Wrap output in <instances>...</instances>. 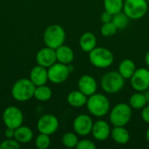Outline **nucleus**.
I'll list each match as a JSON object with an SVG mask.
<instances>
[{
  "instance_id": "obj_1",
  "label": "nucleus",
  "mask_w": 149,
  "mask_h": 149,
  "mask_svg": "<svg viewBox=\"0 0 149 149\" xmlns=\"http://www.w3.org/2000/svg\"><path fill=\"white\" fill-rule=\"evenodd\" d=\"M86 107L92 115L97 118H101L110 112L111 105L106 95L95 93L87 98Z\"/></svg>"
},
{
  "instance_id": "obj_2",
  "label": "nucleus",
  "mask_w": 149,
  "mask_h": 149,
  "mask_svg": "<svg viewBox=\"0 0 149 149\" xmlns=\"http://www.w3.org/2000/svg\"><path fill=\"white\" fill-rule=\"evenodd\" d=\"M133 114L132 107L127 103L115 105L109 113V120L113 127H125L131 120Z\"/></svg>"
},
{
  "instance_id": "obj_3",
  "label": "nucleus",
  "mask_w": 149,
  "mask_h": 149,
  "mask_svg": "<svg viewBox=\"0 0 149 149\" xmlns=\"http://www.w3.org/2000/svg\"><path fill=\"white\" fill-rule=\"evenodd\" d=\"M91 64L100 69H106L111 66L114 61L113 53L106 47H95L89 52Z\"/></svg>"
},
{
  "instance_id": "obj_4",
  "label": "nucleus",
  "mask_w": 149,
  "mask_h": 149,
  "mask_svg": "<svg viewBox=\"0 0 149 149\" xmlns=\"http://www.w3.org/2000/svg\"><path fill=\"white\" fill-rule=\"evenodd\" d=\"M100 86L102 90L107 93H117L124 87L125 79L118 71H110L101 78Z\"/></svg>"
},
{
  "instance_id": "obj_5",
  "label": "nucleus",
  "mask_w": 149,
  "mask_h": 149,
  "mask_svg": "<svg viewBox=\"0 0 149 149\" xmlns=\"http://www.w3.org/2000/svg\"><path fill=\"white\" fill-rule=\"evenodd\" d=\"M35 88L36 86L31 79H20L13 85L11 88V95L16 100L24 102L34 97Z\"/></svg>"
},
{
  "instance_id": "obj_6",
  "label": "nucleus",
  "mask_w": 149,
  "mask_h": 149,
  "mask_svg": "<svg viewBox=\"0 0 149 149\" xmlns=\"http://www.w3.org/2000/svg\"><path fill=\"white\" fill-rule=\"evenodd\" d=\"M65 40V31L58 24H52L46 28L44 32V42L46 46L57 49L64 45Z\"/></svg>"
},
{
  "instance_id": "obj_7",
  "label": "nucleus",
  "mask_w": 149,
  "mask_h": 149,
  "mask_svg": "<svg viewBox=\"0 0 149 149\" xmlns=\"http://www.w3.org/2000/svg\"><path fill=\"white\" fill-rule=\"evenodd\" d=\"M148 3L147 0H125L123 11L130 19L142 18L148 12Z\"/></svg>"
},
{
  "instance_id": "obj_8",
  "label": "nucleus",
  "mask_w": 149,
  "mask_h": 149,
  "mask_svg": "<svg viewBox=\"0 0 149 149\" xmlns=\"http://www.w3.org/2000/svg\"><path fill=\"white\" fill-rule=\"evenodd\" d=\"M48 79L54 84H61L66 81L71 70L67 65L62 63H55L48 68Z\"/></svg>"
},
{
  "instance_id": "obj_9",
  "label": "nucleus",
  "mask_w": 149,
  "mask_h": 149,
  "mask_svg": "<svg viewBox=\"0 0 149 149\" xmlns=\"http://www.w3.org/2000/svg\"><path fill=\"white\" fill-rule=\"evenodd\" d=\"M3 121L6 127L16 129L22 126L24 121V115L21 110L16 107H8L3 113Z\"/></svg>"
},
{
  "instance_id": "obj_10",
  "label": "nucleus",
  "mask_w": 149,
  "mask_h": 149,
  "mask_svg": "<svg viewBox=\"0 0 149 149\" xmlns=\"http://www.w3.org/2000/svg\"><path fill=\"white\" fill-rule=\"evenodd\" d=\"M130 84L136 92H144L149 88V69L138 68L130 79Z\"/></svg>"
},
{
  "instance_id": "obj_11",
  "label": "nucleus",
  "mask_w": 149,
  "mask_h": 149,
  "mask_svg": "<svg viewBox=\"0 0 149 149\" xmlns=\"http://www.w3.org/2000/svg\"><path fill=\"white\" fill-rule=\"evenodd\" d=\"M59 122L56 116L52 114H45L38 121L37 127L39 133L48 135L53 134L58 128Z\"/></svg>"
},
{
  "instance_id": "obj_12",
  "label": "nucleus",
  "mask_w": 149,
  "mask_h": 149,
  "mask_svg": "<svg viewBox=\"0 0 149 149\" xmlns=\"http://www.w3.org/2000/svg\"><path fill=\"white\" fill-rule=\"evenodd\" d=\"M93 126V121L92 118L87 114L78 115L72 123V127L74 132L79 136H86L92 133V128Z\"/></svg>"
},
{
  "instance_id": "obj_13",
  "label": "nucleus",
  "mask_w": 149,
  "mask_h": 149,
  "mask_svg": "<svg viewBox=\"0 0 149 149\" xmlns=\"http://www.w3.org/2000/svg\"><path fill=\"white\" fill-rule=\"evenodd\" d=\"M36 60L38 65L44 66L45 68H49L57 61L55 49H52L48 46L40 49L37 53Z\"/></svg>"
},
{
  "instance_id": "obj_14",
  "label": "nucleus",
  "mask_w": 149,
  "mask_h": 149,
  "mask_svg": "<svg viewBox=\"0 0 149 149\" xmlns=\"http://www.w3.org/2000/svg\"><path fill=\"white\" fill-rule=\"evenodd\" d=\"M78 88L87 97L97 92L98 84L96 79L91 75H83L78 81Z\"/></svg>"
},
{
  "instance_id": "obj_15",
  "label": "nucleus",
  "mask_w": 149,
  "mask_h": 149,
  "mask_svg": "<svg viewBox=\"0 0 149 149\" xmlns=\"http://www.w3.org/2000/svg\"><path fill=\"white\" fill-rule=\"evenodd\" d=\"M91 134L97 141H106L111 135V128L106 120H100L93 123Z\"/></svg>"
},
{
  "instance_id": "obj_16",
  "label": "nucleus",
  "mask_w": 149,
  "mask_h": 149,
  "mask_svg": "<svg viewBox=\"0 0 149 149\" xmlns=\"http://www.w3.org/2000/svg\"><path fill=\"white\" fill-rule=\"evenodd\" d=\"M30 79L36 86L45 85V83L49 80L48 71L45 67L38 65L31 69L30 73Z\"/></svg>"
},
{
  "instance_id": "obj_17",
  "label": "nucleus",
  "mask_w": 149,
  "mask_h": 149,
  "mask_svg": "<svg viewBox=\"0 0 149 149\" xmlns=\"http://www.w3.org/2000/svg\"><path fill=\"white\" fill-rule=\"evenodd\" d=\"M57 61L65 65L71 64L74 59V52L72 49L67 45H62L56 50Z\"/></svg>"
},
{
  "instance_id": "obj_18",
  "label": "nucleus",
  "mask_w": 149,
  "mask_h": 149,
  "mask_svg": "<svg viewBox=\"0 0 149 149\" xmlns=\"http://www.w3.org/2000/svg\"><path fill=\"white\" fill-rule=\"evenodd\" d=\"M79 46L83 52L89 53L97 46L96 36L90 31L83 33L79 38Z\"/></svg>"
},
{
  "instance_id": "obj_19",
  "label": "nucleus",
  "mask_w": 149,
  "mask_h": 149,
  "mask_svg": "<svg viewBox=\"0 0 149 149\" xmlns=\"http://www.w3.org/2000/svg\"><path fill=\"white\" fill-rule=\"evenodd\" d=\"M112 139L120 145H126L130 141V134L125 127H114L111 130Z\"/></svg>"
},
{
  "instance_id": "obj_20",
  "label": "nucleus",
  "mask_w": 149,
  "mask_h": 149,
  "mask_svg": "<svg viewBox=\"0 0 149 149\" xmlns=\"http://www.w3.org/2000/svg\"><path fill=\"white\" fill-rule=\"evenodd\" d=\"M87 96L79 90L72 91L67 95V102L72 107H82L86 105Z\"/></svg>"
},
{
  "instance_id": "obj_21",
  "label": "nucleus",
  "mask_w": 149,
  "mask_h": 149,
  "mask_svg": "<svg viewBox=\"0 0 149 149\" xmlns=\"http://www.w3.org/2000/svg\"><path fill=\"white\" fill-rule=\"evenodd\" d=\"M136 69L135 63L132 59L126 58L120 63L118 72L125 79H130Z\"/></svg>"
},
{
  "instance_id": "obj_22",
  "label": "nucleus",
  "mask_w": 149,
  "mask_h": 149,
  "mask_svg": "<svg viewBox=\"0 0 149 149\" xmlns=\"http://www.w3.org/2000/svg\"><path fill=\"white\" fill-rule=\"evenodd\" d=\"M33 138V132L32 130L24 126H20L19 127L15 129V135L14 139L17 141L19 143L26 144L30 142Z\"/></svg>"
},
{
  "instance_id": "obj_23",
  "label": "nucleus",
  "mask_w": 149,
  "mask_h": 149,
  "mask_svg": "<svg viewBox=\"0 0 149 149\" xmlns=\"http://www.w3.org/2000/svg\"><path fill=\"white\" fill-rule=\"evenodd\" d=\"M129 105L132 109L141 110L144 107L148 105L147 99L143 92H136L135 93L132 94L129 99Z\"/></svg>"
},
{
  "instance_id": "obj_24",
  "label": "nucleus",
  "mask_w": 149,
  "mask_h": 149,
  "mask_svg": "<svg viewBox=\"0 0 149 149\" xmlns=\"http://www.w3.org/2000/svg\"><path fill=\"white\" fill-rule=\"evenodd\" d=\"M52 91L49 86L45 85L36 86L34 92V97L36 98V100L39 101H47L52 98Z\"/></svg>"
},
{
  "instance_id": "obj_25",
  "label": "nucleus",
  "mask_w": 149,
  "mask_h": 149,
  "mask_svg": "<svg viewBox=\"0 0 149 149\" xmlns=\"http://www.w3.org/2000/svg\"><path fill=\"white\" fill-rule=\"evenodd\" d=\"M123 0H104L105 10L110 12L112 15L119 13L123 10Z\"/></svg>"
},
{
  "instance_id": "obj_26",
  "label": "nucleus",
  "mask_w": 149,
  "mask_h": 149,
  "mask_svg": "<svg viewBox=\"0 0 149 149\" xmlns=\"http://www.w3.org/2000/svg\"><path fill=\"white\" fill-rule=\"evenodd\" d=\"M130 18L124 11H120L113 16V23L115 24L118 30H123L129 24Z\"/></svg>"
},
{
  "instance_id": "obj_27",
  "label": "nucleus",
  "mask_w": 149,
  "mask_h": 149,
  "mask_svg": "<svg viewBox=\"0 0 149 149\" xmlns=\"http://www.w3.org/2000/svg\"><path fill=\"white\" fill-rule=\"evenodd\" d=\"M78 142H79V138L76 133L68 132V133H65L62 137V143L65 148H76Z\"/></svg>"
},
{
  "instance_id": "obj_28",
  "label": "nucleus",
  "mask_w": 149,
  "mask_h": 149,
  "mask_svg": "<svg viewBox=\"0 0 149 149\" xmlns=\"http://www.w3.org/2000/svg\"><path fill=\"white\" fill-rule=\"evenodd\" d=\"M51 144V139L48 134H39L36 140H35V145L38 149H46L50 147Z\"/></svg>"
},
{
  "instance_id": "obj_29",
  "label": "nucleus",
  "mask_w": 149,
  "mask_h": 149,
  "mask_svg": "<svg viewBox=\"0 0 149 149\" xmlns=\"http://www.w3.org/2000/svg\"><path fill=\"white\" fill-rule=\"evenodd\" d=\"M117 31L118 29L115 26V24L113 23V21L104 23L100 28V32L104 37H112L114 34H116Z\"/></svg>"
},
{
  "instance_id": "obj_30",
  "label": "nucleus",
  "mask_w": 149,
  "mask_h": 149,
  "mask_svg": "<svg viewBox=\"0 0 149 149\" xmlns=\"http://www.w3.org/2000/svg\"><path fill=\"white\" fill-rule=\"evenodd\" d=\"M20 143L13 139H7L0 143V149H18Z\"/></svg>"
},
{
  "instance_id": "obj_31",
  "label": "nucleus",
  "mask_w": 149,
  "mask_h": 149,
  "mask_svg": "<svg viewBox=\"0 0 149 149\" xmlns=\"http://www.w3.org/2000/svg\"><path fill=\"white\" fill-rule=\"evenodd\" d=\"M96 145L93 141L89 139H83L79 141L76 148L77 149H96Z\"/></svg>"
},
{
  "instance_id": "obj_32",
  "label": "nucleus",
  "mask_w": 149,
  "mask_h": 149,
  "mask_svg": "<svg viewBox=\"0 0 149 149\" xmlns=\"http://www.w3.org/2000/svg\"><path fill=\"white\" fill-rule=\"evenodd\" d=\"M113 15H112L110 12L105 10V11H103V12L101 13V15H100V20H101V22H102L103 24H104V23H107V22H111V21L113 20Z\"/></svg>"
},
{
  "instance_id": "obj_33",
  "label": "nucleus",
  "mask_w": 149,
  "mask_h": 149,
  "mask_svg": "<svg viewBox=\"0 0 149 149\" xmlns=\"http://www.w3.org/2000/svg\"><path fill=\"white\" fill-rule=\"evenodd\" d=\"M141 118H142V120H143L146 123L149 124V104L142 108Z\"/></svg>"
},
{
  "instance_id": "obj_34",
  "label": "nucleus",
  "mask_w": 149,
  "mask_h": 149,
  "mask_svg": "<svg viewBox=\"0 0 149 149\" xmlns=\"http://www.w3.org/2000/svg\"><path fill=\"white\" fill-rule=\"evenodd\" d=\"M4 135L6 136L7 139H13L14 135H15V129L7 127L4 131Z\"/></svg>"
},
{
  "instance_id": "obj_35",
  "label": "nucleus",
  "mask_w": 149,
  "mask_h": 149,
  "mask_svg": "<svg viewBox=\"0 0 149 149\" xmlns=\"http://www.w3.org/2000/svg\"><path fill=\"white\" fill-rule=\"evenodd\" d=\"M145 62H146V65H147L148 68L149 69V50L148 51V52L146 53V56H145Z\"/></svg>"
},
{
  "instance_id": "obj_36",
  "label": "nucleus",
  "mask_w": 149,
  "mask_h": 149,
  "mask_svg": "<svg viewBox=\"0 0 149 149\" xmlns=\"http://www.w3.org/2000/svg\"><path fill=\"white\" fill-rule=\"evenodd\" d=\"M143 93H144V94H145V97H146V99H147L148 104H149V88H148V89H147L146 91H144Z\"/></svg>"
},
{
  "instance_id": "obj_37",
  "label": "nucleus",
  "mask_w": 149,
  "mask_h": 149,
  "mask_svg": "<svg viewBox=\"0 0 149 149\" xmlns=\"http://www.w3.org/2000/svg\"><path fill=\"white\" fill-rule=\"evenodd\" d=\"M146 140H147V141L149 143V127L147 129V131H146Z\"/></svg>"
},
{
  "instance_id": "obj_38",
  "label": "nucleus",
  "mask_w": 149,
  "mask_h": 149,
  "mask_svg": "<svg viewBox=\"0 0 149 149\" xmlns=\"http://www.w3.org/2000/svg\"><path fill=\"white\" fill-rule=\"evenodd\" d=\"M148 1V5H149V0H147Z\"/></svg>"
},
{
  "instance_id": "obj_39",
  "label": "nucleus",
  "mask_w": 149,
  "mask_h": 149,
  "mask_svg": "<svg viewBox=\"0 0 149 149\" xmlns=\"http://www.w3.org/2000/svg\"><path fill=\"white\" fill-rule=\"evenodd\" d=\"M0 143H1V140H0Z\"/></svg>"
}]
</instances>
